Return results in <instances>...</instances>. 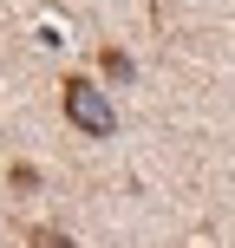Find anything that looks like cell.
I'll return each mask as SVG.
<instances>
[{
	"mask_svg": "<svg viewBox=\"0 0 235 248\" xmlns=\"http://www.w3.org/2000/svg\"><path fill=\"white\" fill-rule=\"evenodd\" d=\"M65 118L85 137H111V98H105L92 78H72V85H65Z\"/></svg>",
	"mask_w": 235,
	"mask_h": 248,
	"instance_id": "obj_1",
	"label": "cell"
},
{
	"mask_svg": "<svg viewBox=\"0 0 235 248\" xmlns=\"http://www.w3.org/2000/svg\"><path fill=\"white\" fill-rule=\"evenodd\" d=\"M33 248H72V242H65L59 229H33Z\"/></svg>",
	"mask_w": 235,
	"mask_h": 248,
	"instance_id": "obj_2",
	"label": "cell"
}]
</instances>
